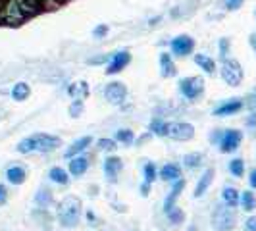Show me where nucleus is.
<instances>
[{
	"label": "nucleus",
	"mask_w": 256,
	"mask_h": 231,
	"mask_svg": "<svg viewBox=\"0 0 256 231\" xmlns=\"http://www.w3.org/2000/svg\"><path fill=\"white\" fill-rule=\"evenodd\" d=\"M62 144V139L56 137V135H48V133H35V135H29L26 139L16 144V150L20 154H48L54 152L58 146Z\"/></svg>",
	"instance_id": "nucleus-1"
},
{
	"label": "nucleus",
	"mask_w": 256,
	"mask_h": 231,
	"mask_svg": "<svg viewBox=\"0 0 256 231\" xmlns=\"http://www.w3.org/2000/svg\"><path fill=\"white\" fill-rule=\"evenodd\" d=\"M252 98H254V100H252V102H248V104H250L252 108H256V92H254V94H252Z\"/></svg>",
	"instance_id": "nucleus-47"
},
{
	"label": "nucleus",
	"mask_w": 256,
	"mask_h": 231,
	"mask_svg": "<svg viewBox=\"0 0 256 231\" xmlns=\"http://www.w3.org/2000/svg\"><path fill=\"white\" fill-rule=\"evenodd\" d=\"M244 231H256V214H250L243 224Z\"/></svg>",
	"instance_id": "nucleus-36"
},
{
	"label": "nucleus",
	"mask_w": 256,
	"mask_h": 231,
	"mask_svg": "<svg viewBox=\"0 0 256 231\" xmlns=\"http://www.w3.org/2000/svg\"><path fill=\"white\" fill-rule=\"evenodd\" d=\"M180 90L187 100H194L204 92V79L202 77H183L180 81Z\"/></svg>",
	"instance_id": "nucleus-5"
},
{
	"label": "nucleus",
	"mask_w": 256,
	"mask_h": 231,
	"mask_svg": "<svg viewBox=\"0 0 256 231\" xmlns=\"http://www.w3.org/2000/svg\"><path fill=\"white\" fill-rule=\"evenodd\" d=\"M189 231H196V226H189Z\"/></svg>",
	"instance_id": "nucleus-48"
},
{
	"label": "nucleus",
	"mask_w": 256,
	"mask_h": 231,
	"mask_svg": "<svg viewBox=\"0 0 256 231\" xmlns=\"http://www.w3.org/2000/svg\"><path fill=\"white\" fill-rule=\"evenodd\" d=\"M185 189V180H180L176 181L174 185H172V191L168 192L166 200H164V212H170V210H174L176 208V202H178V198H180V194L183 192Z\"/></svg>",
	"instance_id": "nucleus-18"
},
{
	"label": "nucleus",
	"mask_w": 256,
	"mask_h": 231,
	"mask_svg": "<svg viewBox=\"0 0 256 231\" xmlns=\"http://www.w3.org/2000/svg\"><path fill=\"white\" fill-rule=\"evenodd\" d=\"M83 114V100H74L72 106H70V116L72 118H79Z\"/></svg>",
	"instance_id": "nucleus-35"
},
{
	"label": "nucleus",
	"mask_w": 256,
	"mask_h": 231,
	"mask_svg": "<svg viewBox=\"0 0 256 231\" xmlns=\"http://www.w3.org/2000/svg\"><path fill=\"white\" fill-rule=\"evenodd\" d=\"M254 18H256V12H254Z\"/></svg>",
	"instance_id": "nucleus-49"
},
{
	"label": "nucleus",
	"mask_w": 256,
	"mask_h": 231,
	"mask_svg": "<svg viewBox=\"0 0 256 231\" xmlns=\"http://www.w3.org/2000/svg\"><path fill=\"white\" fill-rule=\"evenodd\" d=\"M52 200H54V196H52V191L48 187H40L38 192L35 194V202L40 208H48L52 204Z\"/></svg>",
	"instance_id": "nucleus-28"
},
{
	"label": "nucleus",
	"mask_w": 256,
	"mask_h": 231,
	"mask_svg": "<svg viewBox=\"0 0 256 231\" xmlns=\"http://www.w3.org/2000/svg\"><path fill=\"white\" fill-rule=\"evenodd\" d=\"M135 141V135L131 129H118L116 131V142H122V144H131Z\"/></svg>",
	"instance_id": "nucleus-31"
},
{
	"label": "nucleus",
	"mask_w": 256,
	"mask_h": 231,
	"mask_svg": "<svg viewBox=\"0 0 256 231\" xmlns=\"http://www.w3.org/2000/svg\"><path fill=\"white\" fill-rule=\"evenodd\" d=\"M250 46H252V48H254V52H256V33H252V35H250Z\"/></svg>",
	"instance_id": "nucleus-46"
},
{
	"label": "nucleus",
	"mask_w": 256,
	"mask_h": 231,
	"mask_svg": "<svg viewBox=\"0 0 256 231\" xmlns=\"http://www.w3.org/2000/svg\"><path fill=\"white\" fill-rule=\"evenodd\" d=\"M104 174H106V178L110 183H116L118 181V176L122 174V170H124V162H122V158H118V156H106V160H104Z\"/></svg>",
	"instance_id": "nucleus-11"
},
{
	"label": "nucleus",
	"mask_w": 256,
	"mask_h": 231,
	"mask_svg": "<svg viewBox=\"0 0 256 231\" xmlns=\"http://www.w3.org/2000/svg\"><path fill=\"white\" fill-rule=\"evenodd\" d=\"M239 206L243 208L246 214H252V212L256 210V192L252 191V189H246V191L241 192Z\"/></svg>",
	"instance_id": "nucleus-22"
},
{
	"label": "nucleus",
	"mask_w": 256,
	"mask_h": 231,
	"mask_svg": "<svg viewBox=\"0 0 256 231\" xmlns=\"http://www.w3.org/2000/svg\"><path fill=\"white\" fill-rule=\"evenodd\" d=\"M27 180V172L24 166H20V164H12V166L6 168V181L14 185V187H18V185H24Z\"/></svg>",
	"instance_id": "nucleus-14"
},
{
	"label": "nucleus",
	"mask_w": 256,
	"mask_h": 231,
	"mask_svg": "<svg viewBox=\"0 0 256 231\" xmlns=\"http://www.w3.org/2000/svg\"><path fill=\"white\" fill-rule=\"evenodd\" d=\"M194 64L198 66L200 70H204L208 76L216 74V62L210 56H206V54H194Z\"/></svg>",
	"instance_id": "nucleus-24"
},
{
	"label": "nucleus",
	"mask_w": 256,
	"mask_h": 231,
	"mask_svg": "<svg viewBox=\"0 0 256 231\" xmlns=\"http://www.w3.org/2000/svg\"><path fill=\"white\" fill-rule=\"evenodd\" d=\"M158 178L162 181H170V183H176V181L183 180L181 178V166L180 164H174V162H168V164H164L158 170Z\"/></svg>",
	"instance_id": "nucleus-16"
},
{
	"label": "nucleus",
	"mask_w": 256,
	"mask_h": 231,
	"mask_svg": "<svg viewBox=\"0 0 256 231\" xmlns=\"http://www.w3.org/2000/svg\"><path fill=\"white\" fill-rule=\"evenodd\" d=\"M90 142H92V137H89V135L79 137L77 141H74L68 148H66L64 156L68 158V160H72V158H76V156H81V154L85 152V150L90 146Z\"/></svg>",
	"instance_id": "nucleus-12"
},
{
	"label": "nucleus",
	"mask_w": 256,
	"mask_h": 231,
	"mask_svg": "<svg viewBox=\"0 0 256 231\" xmlns=\"http://www.w3.org/2000/svg\"><path fill=\"white\" fill-rule=\"evenodd\" d=\"M68 94L74 98V100H83L87 94H89V85L85 81H77V83H72L68 87Z\"/></svg>",
	"instance_id": "nucleus-23"
},
{
	"label": "nucleus",
	"mask_w": 256,
	"mask_h": 231,
	"mask_svg": "<svg viewBox=\"0 0 256 231\" xmlns=\"http://www.w3.org/2000/svg\"><path fill=\"white\" fill-rule=\"evenodd\" d=\"M168 220H170V224H174V226H180L183 224V220H185V212H183V208H174V210H170L166 214Z\"/></svg>",
	"instance_id": "nucleus-32"
},
{
	"label": "nucleus",
	"mask_w": 256,
	"mask_h": 231,
	"mask_svg": "<svg viewBox=\"0 0 256 231\" xmlns=\"http://www.w3.org/2000/svg\"><path fill=\"white\" fill-rule=\"evenodd\" d=\"M148 191H150V185L142 181V183H141V194H142V196H148Z\"/></svg>",
	"instance_id": "nucleus-44"
},
{
	"label": "nucleus",
	"mask_w": 256,
	"mask_h": 231,
	"mask_svg": "<svg viewBox=\"0 0 256 231\" xmlns=\"http://www.w3.org/2000/svg\"><path fill=\"white\" fill-rule=\"evenodd\" d=\"M239 200H241V191H237L233 185H226L222 189V202L226 206L235 208V206H239Z\"/></svg>",
	"instance_id": "nucleus-19"
},
{
	"label": "nucleus",
	"mask_w": 256,
	"mask_h": 231,
	"mask_svg": "<svg viewBox=\"0 0 256 231\" xmlns=\"http://www.w3.org/2000/svg\"><path fill=\"white\" fill-rule=\"evenodd\" d=\"M6 202H8V189H6V185L0 183V206H4Z\"/></svg>",
	"instance_id": "nucleus-39"
},
{
	"label": "nucleus",
	"mask_w": 256,
	"mask_h": 231,
	"mask_svg": "<svg viewBox=\"0 0 256 231\" xmlns=\"http://www.w3.org/2000/svg\"><path fill=\"white\" fill-rule=\"evenodd\" d=\"M220 74H222V79H224L230 87H239V85L243 83V77H244L243 68H241V64H239L237 60H233V58L224 60Z\"/></svg>",
	"instance_id": "nucleus-4"
},
{
	"label": "nucleus",
	"mask_w": 256,
	"mask_h": 231,
	"mask_svg": "<svg viewBox=\"0 0 256 231\" xmlns=\"http://www.w3.org/2000/svg\"><path fill=\"white\" fill-rule=\"evenodd\" d=\"M230 174L233 178H243L244 176V160L243 158H233L230 160Z\"/></svg>",
	"instance_id": "nucleus-30"
},
{
	"label": "nucleus",
	"mask_w": 256,
	"mask_h": 231,
	"mask_svg": "<svg viewBox=\"0 0 256 231\" xmlns=\"http://www.w3.org/2000/svg\"><path fill=\"white\" fill-rule=\"evenodd\" d=\"M212 181H214V168H208V170H204V174L198 178V181H196V187H194L192 196H194V198L204 196L206 191H208L210 185H212Z\"/></svg>",
	"instance_id": "nucleus-17"
},
{
	"label": "nucleus",
	"mask_w": 256,
	"mask_h": 231,
	"mask_svg": "<svg viewBox=\"0 0 256 231\" xmlns=\"http://www.w3.org/2000/svg\"><path fill=\"white\" fill-rule=\"evenodd\" d=\"M222 137H224V131H222V129H214V131L210 133L208 141L212 142V144H220V141H222Z\"/></svg>",
	"instance_id": "nucleus-37"
},
{
	"label": "nucleus",
	"mask_w": 256,
	"mask_h": 231,
	"mask_svg": "<svg viewBox=\"0 0 256 231\" xmlns=\"http://www.w3.org/2000/svg\"><path fill=\"white\" fill-rule=\"evenodd\" d=\"M243 106H244V102L241 100V98H230V100H226V102L220 104L218 108H214V116H218V118L233 116V114H237Z\"/></svg>",
	"instance_id": "nucleus-15"
},
{
	"label": "nucleus",
	"mask_w": 256,
	"mask_h": 231,
	"mask_svg": "<svg viewBox=\"0 0 256 231\" xmlns=\"http://www.w3.org/2000/svg\"><path fill=\"white\" fill-rule=\"evenodd\" d=\"M98 148L100 150H108V152H114L116 148H118V142H116V139H100L98 141Z\"/></svg>",
	"instance_id": "nucleus-33"
},
{
	"label": "nucleus",
	"mask_w": 256,
	"mask_h": 231,
	"mask_svg": "<svg viewBox=\"0 0 256 231\" xmlns=\"http://www.w3.org/2000/svg\"><path fill=\"white\" fill-rule=\"evenodd\" d=\"M244 0H226V8L230 10V12H235V10H239L241 6H243Z\"/></svg>",
	"instance_id": "nucleus-38"
},
{
	"label": "nucleus",
	"mask_w": 256,
	"mask_h": 231,
	"mask_svg": "<svg viewBox=\"0 0 256 231\" xmlns=\"http://www.w3.org/2000/svg\"><path fill=\"white\" fill-rule=\"evenodd\" d=\"M160 74L162 77H174L178 74V68L174 64V60H172V54H168V52H160Z\"/></svg>",
	"instance_id": "nucleus-21"
},
{
	"label": "nucleus",
	"mask_w": 256,
	"mask_h": 231,
	"mask_svg": "<svg viewBox=\"0 0 256 231\" xmlns=\"http://www.w3.org/2000/svg\"><path fill=\"white\" fill-rule=\"evenodd\" d=\"M10 94H12L14 100H18V102H24L26 98H29V94H31V89H29V85H27V83H24V81H22V83H16V85H14L12 92H10Z\"/></svg>",
	"instance_id": "nucleus-25"
},
{
	"label": "nucleus",
	"mask_w": 256,
	"mask_h": 231,
	"mask_svg": "<svg viewBox=\"0 0 256 231\" xmlns=\"http://www.w3.org/2000/svg\"><path fill=\"white\" fill-rule=\"evenodd\" d=\"M142 178H144V183H148V185H152L154 181L158 180V170L154 166V162H146L144 166H142Z\"/></svg>",
	"instance_id": "nucleus-29"
},
{
	"label": "nucleus",
	"mask_w": 256,
	"mask_h": 231,
	"mask_svg": "<svg viewBox=\"0 0 256 231\" xmlns=\"http://www.w3.org/2000/svg\"><path fill=\"white\" fill-rule=\"evenodd\" d=\"M108 60V56H100V58H92V60H89V64H102V62H106Z\"/></svg>",
	"instance_id": "nucleus-45"
},
{
	"label": "nucleus",
	"mask_w": 256,
	"mask_h": 231,
	"mask_svg": "<svg viewBox=\"0 0 256 231\" xmlns=\"http://www.w3.org/2000/svg\"><path fill=\"white\" fill-rule=\"evenodd\" d=\"M168 137L174 141H191L194 137V128L187 122H172L168 126Z\"/></svg>",
	"instance_id": "nucleus-7"
},
{
	"label": "nucleus",
	"mask_w": 256,
	"mask_h": 231,
	"mask_svg": "<svg viewBox=\"0 0 256 231\" xmlns=\"http://www.w3.org/2000/svg\"><path fill=\"white\" fill-rule=\"evenodd\" d=\"M48 180H50L52 183H56V185L66 187V185L70 183V180H72V176H70V172L64 170L62 166H54L48 170Z\"/></svg>",
	"instance_id": "nucleus-20"
},
{
	"label": "nucleus",
	"mask_w": 256,
	"mask_h": 231,
	"mask_svg": "<svg viewBox=\"0 0 256 231\" xmlns=\"http://www.w3.org/2000/svg\"><path fill=\"white\" fill-rule=\"evenodd\" d=\"M90 162L87 156H76V158H72L70 160V164H68V172H70V176L72 178H81V176H85L87 174V170H89Z\"/></svg>",
	"instance_id": "nucleus-13"
},
{
	"label": "nucleus",
	"mask_w": 256,
	"mask_h": 231,
	"mask_svg": "<svg viewBox=\"0 0 256 231\" xmlns=\"http://www.w3.org/2000/svg\"><path fill=\"white\" fill-rule=\"evenodd\" d=\"M230 38H220V58L222 60H228V54H230Z\"/></svg>",
	"instance_id": "nucleus-34"
},
{
	"label": "nucleus",
	"mask_w": 256,
	"mask_h": 231,
	"mask_svg": "<svg viewBox=\"0 0 256 231\" xmlns=\"http://www.w3.org/2000/svg\"><path fill=\"white\" fill-rule=\"evenodd\" d=\"M246 128H256V112H252V114L246 118Z\"/></svg>",
	"instance_id": "nucleus-43"
},
{
	"label": "nucleus",
	"mask_w": 256,
	"mask_h": 231,
	"mask_svg": "<svg viewBox=\"0 0 256 231\" xmlns=\"http://www.w3.org/2000/svg\"><path fill=\"white\" fill-rule=\"evenodd\" d=\"M241 141H243V131L239 129H226L224 131V137L220 141V152L224 154H231L235 152L239 146H241Z\"/></svg>",
	"instance_id": "nucleus-6"
},
{
	"label": "nucleus",
	"mask_w": 256,
	"mask_h": 231,
	"mask_svg": "<svg viewBox=\"0 0 256 231\" xmlns=\"http://www.w3.org/2000/svg\"><path fill=\"white\" fill-rule=\"evenodd\" d=\"M202 160H204L202 152L185 154V156H183V168H187V170H196V168L202 166Z\"/></svg>",
	"instance_id": "nucleus-26"
},
{
	"label": "nucleus",
	"mask_w": 256,
	"mask_h": 231,
	"mask_svg": "<svg viewBox=\"0 0 256 231\" xmlns=\"http://www.w3.org/2000/svg\"><path fill=\"white\" fill-rule=\"evenodd\" d=\"M106 33H108V26H98V27H96V29H94V31H92V35H94V37H96V38L104 37Z\"/></svg>",
	"instance_id": "nucleus-40"
},
{
	"label": "nucleus",
	"mask_w": 256,
	"mask_h": 231,
	"mask_svg": "<svg viewBox=\"0 0 256 231\" xmlns=\"http://www.w3.org/2000/svg\"><path fill=\"white\" fill-rule=\"evenodd\" d=\"M85 218H87V222H89V224L96 226V214H94L92 210H87V212H85Z\"/></svg>",
	"instance_id": "nucleus-42"
},
{
	"label": "nucleus",
	"mask_w": 256,
	"mask_h": 231,
	"mask_svg": "<svg viewBox=\"0 0 256 231\" xmlns=\"http://www.w3.org/2000/svg\"><path fill=\"white\" fill-rule=\"evenodd\" d=\"M129 62H131V54H129L128 50L116 52V54H112L110 64L106 66V70H104V72H106L108 76H114V74H118V72H122Z\"/></svg>",
	"instance_id": "nucleus-10"
},
{
	"label": "nucleus",
	"mask_w": 256,
	"mask_h": 231,
	"mask_svg": "<svg viewBox=\"0 0 256 231\" xmlns=\"http://www.w3.org/2000/svg\"><path fill=\"white\" fill-rule=\"evenodd\" d=\"M56 214H58V222H60L62 228H66V230H74V228L79 226V222H81V216H83V204H81V200H79L77 196L68 194V196H64V198L60 200Z\"/></svg>",
	"instance_id": "nucleus-2"
},
{
	"label": "nucleus",
	"mask_w": 256,
	"mask_h": 231,
	"mask_svg": "<svg viewBox=\"0 0 256 231\" xmlns=\"http://www.w3.org/2000/svg\"><path fill=\"white\" fill-rule=\"evenodd\" d=\"M126 96H128V89H126V85L120 83V81L108 83L106 89H104V98L110 104H122L126 100Z\"/></svg>",
	"instance_id": "nucleus-8"
},
{
	"label": "nucleus",
	"mask_w": 256,
	"mask_h": 231,
	"mask_svg": "<svg viewBox=\"0 0 256 231\" xmlns=\"http://www.w3.org/2000/svg\"><path fill=\"white\" fill-rule=\"evenodd\" d=\"M170 46H172V52L176 54V56H189L194 48V38L189 37V35H180V37H176L172 42H170Z\"/></svg>",
	"instance_id": "nucleus-9"
},
{
	"label": "nucleus",
	"mask_w": 256,
	"mask_h": 231,
	"mask_svg": "<svg viewBox=\"0 0 256 231\" xmlns=\"http://www.w3.org/2000/svg\"><path fill=\"white\" fill-rule=\"evenodd\" d=\"M248 187H250L252 191L256 189V168L250 170V174H248Z\"/></svg>",
	"instance_id": "nucleus-41"
},
{
	"label": "nucleus",
	"mask_w": 256,
	"mask_h": 231,
	"mask_svg": "<svg viewBox=\"0 0 256 231\" xmlns=\"http://www.w3.org/2000/svg\"><path fill=\"white\" fill-rule=\"evenodd\" d=\"M237 224V212L235 208L226 206L224 202L218 204L212 212V228L216 231H231Z\"/></svg>",
	"instance_id": "nucleus-3"
},
{
	"label": "nucleus",
	"mask_w": 256,
	"mask_h": 231,
	"mask_svg": "<svg viewBox=\"0 0 256 231\" xmlns=\"http://www.w3.org/2000/svg\"><path fill=\"white\" fill-rule=\"evenodd\" d=\"M168 126H170V122L166 120H162V118H154L152 122H150V133L152 135H158V137H168Z\"/></svg>",
	"instance_id": "nucleus-27"
}]
</instances>
